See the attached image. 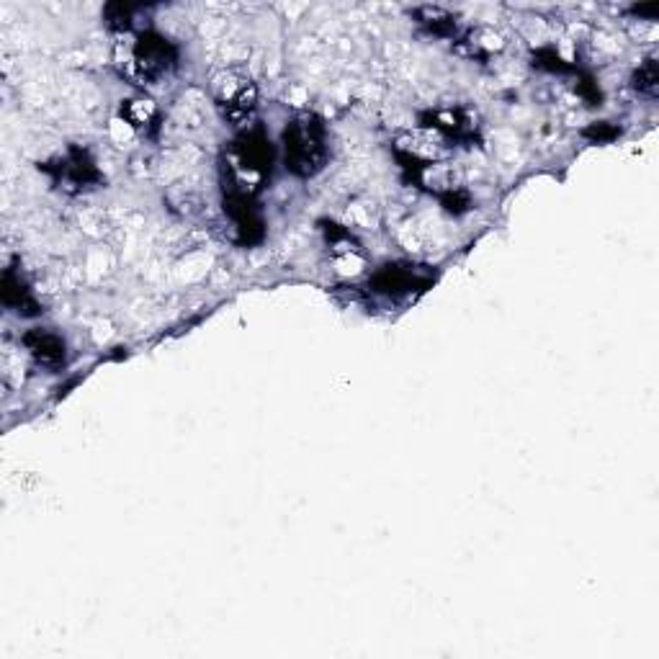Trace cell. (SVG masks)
Wrapping results in <instances>:
<instances>
[{"label":"cell","mask_w":659,"mask_h":659,"mask_svg":"<svg viewBox=\"0 0 659 659\" xmlns=\"http://www.w3.org/2000/svg\"><path fill=\"white\" fill-rule=\"evenodd\" d=\"M273 165V147L263 129H250V132L240 134L232 142V150L227 155V165H224V188L232 191H242V194L255 196L258 188L263 186L268 176H271Z\"/></svg>","instance_id":"6da1fadb"},{"label":"cell","mask_w":659,"mask_h":659,"mask_svg":"<svg viewBox=\"0 0 659 659\" xmlns=\"http://www.w3.org/2000/svg\"><path fill=\"white\" fill-rule=\"evenodd\" d=\"M0 294H3V304H6L8 309H13V312H19V315L24 317L39 315L37 299L31 297L29 286L21 281V276L13 271V268H8V271L3 273V289H0Z\"/></svg>","instance_id":"9c48e42d"},{"label":"cell","mask_w":659,"mask_h":659,"mask_svg":"<svg viewBox=\"0 0 659 659\" xmlns=\"http://www.w3.org/2000/svg\"><path fill=\"white\" fill-rule=\"evenodd\" d=\"M412 16H415V21H418L428 34H433V37H454L456 34V16L443 11V8L425 6L418 8Z\"/></svg>","instance_id":"30bf717a"},{"label":"cell","mask_w":659,"mask_h":659,"mask_svg":"<svg viewBox=\"0 0 659 659\" xmlns=\"http://www.w3.org/2000/svg\"><path fill=\"white\" fill-rule=\"evenodd\" d=\"M585 134H587V137H593V140L603 142V140H611V137H616V129H608V127H590Z\"/></svg>","instance_id":"5bb4252c"},{"label":"cell","mask_w":659,"mask_h":659,"mask_svg":"<svg viewBox=\"0 0 659 659\" xmlns=\"http://www.w3.org/2000/svg\"><path fill=\"white\" fill-rule=\"evenodd\" d=\"M178 62L176 47L158 31H140L132 42L116 49V65L121 75L137 85H150L168 75Z\"/></svg>","instance_id":"7a4b0ae2"},{"label":"cell","mask_w":659,"mask_h":659,"mask_svg":"<svg viewBox=\"0 0 659 659\" xmlns=\"http://www.w3.org/2000/svg\"><path fill=\"white\" fill-rule=\"evenodd\" d=\"M212 96L219 114L232 124H245L258 106V88L245 73L227 70L214 78Z\"/></svg>","instance_id":"277c9868"},{"label":"cell","mask_w":659,"mask_h":659,"mask_svg":"<svg viewBox=\"0 0 659 659\" xmlns=\"http://www.w3.org/2000/svg\"><path fill=\"white\" fill-rule=\"evenodd\" d=\"M423 127L436 132L441 140L466 142L474 137L472 119L461 109H436L423 114Z\"/></svg>","instance_id":"52a82bcc"},{"label":"cell","mask_w":659,"mask_h":659,"mask_svg":"<svg viewBox=\"0 0 659 659\" xmlns=\"http://www.w3.org/2000/svg\"><path fill=\"white\" fill-rule=\"evenodd\" d=\"M121 116H124L134 129H145L155 121L158 111H155V106H152L150 101H145V98H129V101H124V106H121Z\"/></svg>","instance_id":"8fae6325"},{"label":"cell","mask_w":659,"mask_h":659,"mask_svg":"<svg viewBox=\"0 0 659 659\" xmlns=\"http://www.w3.org/2000/svg\"><path fill=\"white\" fill-rule=\"evenodd\" d=\"M44 170L67 194H80V191H88L96 183H101L96 160L88 155V150H80V147H70L55 163L44 165Z\"/></svg>","instance_id":"5b68a950"},{"label":"cell","mask_w":659,"mask_h":659,"mask_svg":"<svg viewBox=\"0 0 659 659\" xmlns=\"http://www.w3.org/2000/svg\"><path fill=\"white\" fill-rule=\"evenodd\" d=\"M286 168L299 178L320 173L327 160L325 124L315 114H299L284 132Z\"/></svg>","instance_id":"3957f363"},{"label":"cell","mask_w":659,"mask_h":659,"mask_svg":"<svg viewBox=\"0 0 659 659\" xmlns=\"http://www.w3.org/2000/svg\"><path fill=\"white\" fill-rule=\"evenodd\" d=\"M103 16H106V24H109V29L129 31V29H132L134 6H124V3H111V6H106Z\"/></svg>","instance_id":"4fadbf2b"},{"label":"cell","mask_w":659,"mask_h":659,"mask_svg":"<svg viewBox=\"0 0 659 659\" xmlns=\"http://www.w3.org/2000/svg\"><path fill=\"white\" fill-rule=\"evenodd\" d=\"M634 88L644 96H657L659 88V73H657V60H644L639 65V70L634 73Z\"/></svg>","instance_id":"7c38bea8"},{"label":"cell","mask_w":659,"mask_h":659,"mask_svg":"<svg viewBox=\"0 0 659 659\" xmlns=\"http://www.w3.org/2000/svg\"><path fill=\"white\" fill-rule=\"evenodd\" d=\"M26 351L31 353V358L44 366V369H57L65 363V343L62 338H57L55 333H47V330H34L24 338Z\"/></svg>","instance_id":"ba28073f"},{"label":"cell","mask_w":659,"mask_h":659,"mask_svg":"<svg viewBox=\"0 0 659 659\" xmlns=\"http://www.w3.org/2000/svg\"><path fill=\"white\" fill-rule=\"evenodd\" d=\"M433 281L428 271L415 266H405V263H389V266L379 268V271L371 276L369 286L371 291L381 294V297L389 299H400L410 297L412 291H425Z\"/></svg>","instance_id":"8992f818"}]
</instances>
